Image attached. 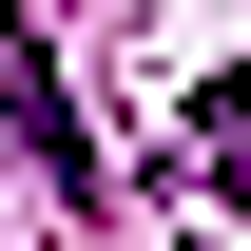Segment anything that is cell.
I'll return each mask as SVG.
<instances>
[{"label": "cell", "instance_id": "obj_1", "mask_svg": "<svg viewBox=\"0 0 251 251\" xmlns=\"http://www.w3.org/2000/svg\"><path fill=\"white\" fill-rule=\"evenodd\" d=\"M0 116H20V155L97 213V135H77V97H58V58H39V20H0Z\"/></svg>", "mask_w": 251, "mask_h": 251}]
</instances>
